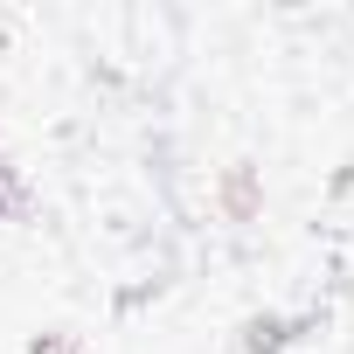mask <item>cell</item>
I'll list each match as a JSON object with an SVG mask.
<instances>
[{"label": "cell", "mask_w": 354, "mask_h": 354, "mask_svg": "<svg viewBox=\"0 0 354 354\" xmlns=\"http://www.w3.org/2000/svg\"><path fill=\"white\" fill-rule=\"evenodd\" d=\"M223 209H230L236 223H250V216H257V181H250V167H236L230 181H223Z\"/></svg>", "instance_id": "obj_3"}, {"label": "cell", "mask_w": 354, "mask_h": 354, "mask_svg": "<svg viewBox=\"0 0 354 354\" xmlns=\"http://www.w3.org/2000/svg\"><path fill=\"white\" fill-rule=\"evenodd\" d=\"M28 354H84V340L56 326V333H35V340H28Z\"/></svg>", "instance_id": "obj_4"}, {"label": "cell", "mask_w": 354, "mask_h": 354, "mask_svg": "<svg viewBox=\"0 0 354 354\" xmlns=\"http://www.w3.org/2000/svg\"><path fill=\"white\" fill-rule=\"evenodd\" d=\"M0 223H35V195L21 181V167L0 153Z\"/></svg>", "instance_id": "obj_1"}, {"label": "cell", "mask_w": 354, "mask_h": 354, "mask_svg": "<svg viewBox=\"0 0 354 354\" xmlns=\"http://www.w3.org/2000/svg\"><path fill=\"white\" fill-rule=\"evenodd\" d=\"M285 340H292V319H278V313L243 319V354H285Z\"/></svg>", "instance_id": "obj_2"}]
</instances>
